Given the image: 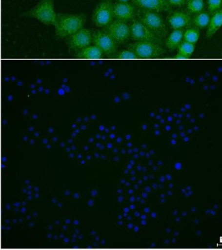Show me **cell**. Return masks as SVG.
<instances>
[{"label": "cell", "mask_w": 222, "mask_h": 250, "mask_svg": "<svg viewBox=\"0 0 222 250\" xmlns=\"http://www.w3.org/2000/svg\"><path fill=\"white\" fill-rule=\"evenodd\" d=\"M86 17L83 14H58L55 35L58 39L67 38L83 28Z\"/></svg>", "instance_id": "obj_1"}, {"label": "cell", "mask_w": 222, "mask_h": 250, "mask_svg": "<svg viewBox=\"0 0 222 250\" xmlns=\"http://www.w3.org/2000/svg\"><path fill=\"white\" fill-rule=\"evenodd\" d=\"M24 16L38 20L45 25H55L58 14L54 7V0H40L34 7L25 12Z\"/></svg>", "instance_id": "obj_2"}, {"label": "cell", "mask_w": 222, "mask_h": 250, "mask_svg": "<svg viewBox=\"0 0 222 250\" xmlns=\"http://www.w3.org/2000/svg\"><path fill=\"white\" fill-rule=\"evenodd\" d=\"M136 15L138 16V19L159 38L162 39L166 37V25L158 12L139 9L137 10Z\"/></svg>", "instance_id": "obj_3"}, {"label": "cell", "mask_w": 222, "mask_h": 250, "mask_svg": "<svg viewBox=\"0 0 222 250\" xmlns=\"http://www.w3.org/2000/svg\"><path fill=\"white\" fill-rule=\"evenodd\" d=\"M114 3L112 0H104L97 5L92 15L96 26L105 28L114 21Z\"/></svg>", "instance_id": "obj_4"}, {"label": "cell", "mask_w": 222, "mask_h": 250, "mask_svg": "<svg viewBox=\"0 0 222 250\" xmlns=\"http://www.w3.org/2000/svg\"><path fill=\"white\" fill-rule=\"evenodd\" d=\"M127 49L135 53L139 59L158 58L165 53L161 45L151 42L136 41L128 45Z\"/></svg>", "instance_id": "obj_5"}, {"label": "cell", "mask_w": 222, "mask_h": 250, "mask_svg": "<svg viewBox=\"0 0 222 250\" xmlns=\"http://www.w3.org/2000/svg\"><path fill=\"white\" fill-rule=\"evenodd\" d=\"M130 26L132 40L141 41V42H155L160 45L162 44V39L157 36L139 20L134 19L132 21Z\"/></svg>", "instance_id": "obj_6"}, {"label": "cell", "mask_w": 222, "mask_h": 250, "mask_svg": "<svg viewBox=\"0 0 222 250\" xmlns=\"http://www.w3.org/2000/svg\"><path fill=\"white\" fill-rule=\"evenodd\" d=\"M93 43L102 51L104 56L112 57L118 52V43L104 29L93 32Z\"/></svg>", "instance_id": "obj_7"}, {"label": "cell", "mask_w": 222, "mask_h": 250, "mask_svg": "<svg viewBox=\"0 0 222 250\" xmlns=\"http://www.w3.org/2000/svg\"><path fill=\"white\" fill-rule=\"evenodd\" d=\"M118 44H123L131 38L130 26L126 21L115 19L112 23L104 28Z\"/></svg>", "instance_id": "obj_8"}, {"label": "cell", "mask_w": 222, "mask_h": 250, "mask_svg": "<svg viewBox=\"0 0 222 250\" xmlns=\"http://www.w3.org/2000/svg\"><path fill=\"white\" fill-rule=\"evenodd\" d=\"M93 41V33L90 29H81L68 39V46L70 50L79 51L85 47L90 46Z\"/></svg>", "instance_id": "obj_9"}, {"label": "cell", "mask_w": 222, "mask_h": 250, "mask_svg": "<svg viewBox=\"0 0 222 250\" xmlns=\"http://www.w3.org/2000/svg\"><path fill=\"white\" fill-rule=\"evenodd\" d=\"M137 13L135 5L129 2H116L114 3V14L116 20L123 21H132Z\"/></svg>", "instance_id": "obj_10"}, {"label": "cell", "mask_w": 222, "mask_h": 250, "mask_svg": "<svg viewBox=\"0 0 222 250\" xmlns=\"http://www.w3.org/2000/svg\"><path fill=\"white\" fill-rule=\"evenodd\" d=\"M167 21L173 29H184L192 25V18L190 13L183 11L173 12L167 17Z\"/></svg>", "instance_id": "obj_11"}, {"label": "cell", "mask_w": 222, "mask_h": 250, "mask_svg": "<svg viewBox=\"0 0 222 250\" xmlns=\"http://www.w3.org/2000/svg\"><path fill=\"white\" fill-rule=\"evenodd\" d=\"M134 5L139 9L158 12H169L172 7L167 0H132Z\"/></svg>", "instance_id": "obj_12"}, {"label": "cell", "mask_w": 222, "mask_h": 250, "mask_svg": "<svg viewBox=\"0 0 222 250\" xmlns=\"http://www.w3.org/2000/svg\"><path fill=\"white\" fill-rule=\"evenodd\" d=\"M103 53L95 45L89 46L81 49L76 52L75 58L83 60H99L102 58Z\"/></svg>", "instance_id": "obj_13"}, {"label": "cell", "mask_w": 222, "mask_h": 250, "mask_svg": "<svg viewBox=\"0 0 222 250\" xmlns=\"http://www.w3.org/2000/svg\"><path fill=\"white\" fill-rule=\"evenodd\" d=\"M222 26V9L211 15L209 24L206 27V37L211 38Z\"/></svg>", "instance_id": "obj_14"}, {"label": "cell", "mask_w": 222, "mask_h": 250, "mask_svg": "<svg viewBox=\"0 0 222 250\" xmlns=\"http://www.w3.org/2000/svg\"><path fill=\"white\" fill-rule=\"evenodd\" d=\"M184 33V29H173L172 32L165 39V47L170 51L177 49L181 43L182 42Z\"/></svg>", "instance_id": "obj_15"}, {"label": "cell", "mask_w": 222, "mask_h": 250, "mask_svg": "<svg viewBox=\"0 0 222 250\" xmlns=\"http://www.w3.org/2000/svg\"><path fill=\"white\" fill-rule=\"evenodd\" d=\"M211 15L208 11H203L194 15L192 18V25L197 28H206L209 24Z\"/></svg>", "instance_id": "obj_16"}, {"label": "cell", "mask_w": 222, "mask_h": 250, "mask_svg": "<svg viewBox=\"0 0 222 250\" xmlns=\"http://www.w3.org/2000/svg\"><path fill=\"white\" fill-rule=\"evenodd\" d=\"M204 0H188L186 3L187 11L189 13L196 15L204 11Z\"/></svg>", "instance_id": "obj_17"}, {"label": "cell", "mask_w": 222, "mask_h": 250, "mask_svg": "<svg viewBox=\"0 0 222 250\" xmlns=\"http://www.w3.org/2000/svg\"><path fill=\"white\" fill-rule=\"evenodd\" d=\"M200 37V29L197 28L196 27H191V28L187 29L186 31H184L183 41L195 44L198 42Z\"/></svg>", "instance_id": "obj_18"}, {"label": "cell", "mask_w": 222, "mask_h": 250, "mask_svg": "<svg viewBox=\"0 0 222 250\" xmlns=\"http://www.w3.org/2000/svg\"><path fill=\"white\" fill-rule=\"evenodd\" d=\"M178 53L189 59L192 56L195 50V44L192 43L183 41L177 48Z\"/></svg>", "instance_id": "obj_19"}, {"label": "cell", "mask_w": 222, "mask_h": 250, "mask_svg": "<svg viewBox=\"0 0 222 250\" xmlns=\"http://www.w3.org/2000/svg\"><path fill=\"white\" fill-rule=\"evenodd\" d=\"M112 58L114 59H118V60H138L139 59L135 53L132 52L129 49L123 50L118 52L114 54Z\"/></svg>", "instance_id": "obj_20"}, {"label": "cell", "mask_w": 222, "mask_h": 250, "mask_svg": "<svg viewBox=\"0 0 222 250\" xmlns=\"http://www.w3.org/2000/svg\"><path fill=\"white\" fill-rule=\"evenodd\" d=\"M222 9V0H207V11L212 15Z\"/></svg>", "instance_id": "obj_21"}, {"label": "cell", "mask_w": 222, "mask_h": 250, "mask_svg": "<svg viewBox=\"0 0 222 250\" xmlns=\"http://www.w3.org/2000/svg\"><path fill=\"white\" fill-rule=\"evenodd\" d=\"M188 0H167L171 7H182L186 5Z\"/></svg>", "instance_id": "obj_22"}, {"label": "cell", "mask_w": 222, "mask_h": 250, "mask_svg": "<svg viewBox=\"0 0 222 250\" xmlns=\"http://www.w3.org/2000/svg\"><path fill=\"white\" fill-rule=\"evenodd\" d=\"M116 2H129L130 0H115Z\"/></svg>", "instance_id": "obj_23"}]
</instances>
